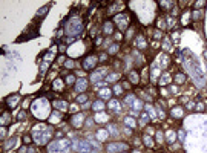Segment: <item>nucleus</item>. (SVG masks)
I'll list each match as a JSON object with an SVG mask.
<instances>
[{
	"label": "nucleus",
	"mask_w": 207,
	"mask_h": 153,
	"mask_svg": "<svg viewBox=\"0 0 207 153\" xmlns=\"http://www.w3.org/2000/svg\"><path fill=\"white\" fill-rule=\"evenodd\" d=\"M121 92H123V87H121L120 84H117V86H115V93H117V95H120Z\"/></svg>",
	"instance_id": "cd10ccee"
},
{
	"label": "nucleus",
	"mask_w": 207,
	"mask_h": 153,
	"mask_svg": "<svg viewBox=\"0 0 207 153\" xmlns=\"http://www.w3.org/2000/svg\"><path fill=\"white\" fill-rule=\"evenodd\" d=\"M154 37H155V38H160V37H161V32H160V31H156V32L154 34Z\"/></svg>",
	"instance_id": "58836bf2"
},
{
	"label": "nucleus",
	"mask_w": 207,
	"mask_h": 153,
	"mask_svg": "<svg viewBox=\"0 0 207 153\" xmlns=\"http://www.w3.org/2000/svg\"><path fill=\"white\" fill-rule=\"evenodd\" d=\"M65 83L67 84V86H69V84H74V83H75V76H74V75H67Z\"/></svg>",
	"instance_id": "4be33fe9"
},
{
	"label": "nucleus",
	"mask_w": 207,
	"mask_h": 153,
	"mask_svg": "<svg viewBox=\"0 0 207 153\" xmlns=\"http://www.w3.org/2000/svg\"><path fill=\"white\" fill-rule=\"evenodd\" d=\"M103 32H105L106 35L114 32V23H112V21H106V23L103 25Z\"/></svg>",
	"instance_id": "9d476101"
},
{
	"label": "nucleus",
	"mask_w": 207,
	"mask_h": 153,
	"mask_svg": "<svg viewBox=\"0 0 207 153\" xmlns=\"http://www.w3.org/2000/svg\"><path fill=\"white\" fill-rule=\"evenodd\" d=\"M66 103L65 101H55V103H54V106H55L57 107V109H61V110H66Z\"/></svg>",
	"instance_id": "aec40b11"
},
{
	"label": "nucleus",
	"mask_w": 207,
	"mask_h": 153,
	"mask_svg": "<svg viewBox=\"0 0 207 153\" xmlns=\"http://www.w3.org/2000/svg\"><path fill=\"white\" fill-rule=\"evenodd\" d=\"M178 136H179V139H184V132H183V130H179V132H178Z\"/></svg>",
	"instance_id": "4c0bfd02"
},
{
	"label": "nucleus",
	"mask_w": 207,
	"mask_h": 153,
	"mask_svg": "<svg viewBox=\"0 0 207 153\" xmlns=\"http://www.w3.org/2000/svg\"><path fill=\"white\" fill-rule=\"evenodd\" d=\"M92 109H95V110H101V109H105V106H103V103H101V101H95V103H94V106H92Z\"/></svg>",
	"instance_id": "412c9836"
},
{
	"label": "nucleus",
	"mask_w": 207,
	"mask_h": 153,
	"mask_svg": "<svg viewBox=\"0 0 207 153\" xmlns=\"http://www.w3.org/2000/svg\"><path fill=\"white\" fill-rule=\"evenodd\" d=\"M75 148L82 153H91L92 152V147L89 146L88 141H77L75 142Z\"/></svg>",
	"instance_id": "39448f33"
},
{
	"label": "nucleus",
	"mask_w": 207,
	"mask_h": 153,
	"mask_svg": "<svg viewBox=\"0 0 207 153\" xmlns=\"http://www.w3.org/2000/svg\"><path fill=\"white\" fill-rule=\"evenodd\" d=\"M46 129L49 127H45V125H37V127H34V139L37 141L38 144H46L48 139H49V133Z\"/></svg>",
	"instance_id": "7ed1b4c3"
},
{
	"label": "nucleus",
	"mask_w": 207,
	"mask_h": 153,
	"mask_svg": "<svg viewBox=\"0 0 207 153\" xmlns=\"http://www.w3.org/2000/svg\"><path fill=\"white\" fill-rule=\"evenodd\" d=\"M86 87H88V81L84 78H80L77 84H75V89H77V92H83V91H86Z\"/></svg>",
	"instance_id": "1a4fd4ad"
},
{
	"label": "nucleus",
	"mask_w": 207,
	"mask_h": 153,
	"mask_svg": "<svg viewBox=\"0 0 207 153\" xmlns=\"http://www.w3.org/2000/svg\"><path fill=\"white\" fill-rule=\"evenodd\" d=\"M146 110H147V112H149V116H150V118H152V119H154V118H156V116H155V110H154V109H152V107H150V106H146Z\"/></svg>",
	"instance_id": "b1692460"
},
{
	"label": "nucleus",
	"mask_w": 207,
	"mask_h": 153,
	"mask_svg": "<svg viewBox=\"0 0 207 153\" xmlns=\"http://www.w3.org/2000/svg\"><path fill=\"white\" fill-rule=\"evenodd\" d=\"M169 81H170V75H169V74H164L163 78L160 80V84H161V86H164V84H167Z\"/></svg>",
	"instance_id": "2eb2a0df"
},
{
	"label": "nucleus",
	"mask_w": 207,
	"mask_h": 153,
	"mask_svg": "<svg viewBox=\"0 0 207 153\" xmlns=\"http://www.w3.org/2000/svg\"><path fill=\"white\" fill-rule=\"evenodd\" d=\"M65 67H67V69H72V67H74V61H66V63H65Z\"/></svg>",
	"instance_id": "7c9ffc66"
},
{
	"label": "nucleus",
	"mask_w": 207,
	"mask_h": 153,
	"mask_svg": "<svg viewBox=\"0 0 207 153\" xmlns=\"http://www.w3.org/2000/svg\"><path fill=\"white\" fill-rule=\"evenodd\" d=\"M126 148H127V144H123V142H115V144H109V146H107V152L115 153V152L126 150Z\"/></svg>",
	"instance_id": "0eeeda50"
},
{
	"label": "nucleus",
	"mask_w": 207,
	"mask_h": 153,
	"mask_svg": "<svg viewBox=\"0 0 207 153\" xmlns=\"http://www.w3.org/2000/svg\"><path fill=\"white\" fill-rule=\"evenodd\" d=\"M32 113L35 115V118H38V119L48 118V115H49V103H48L46 100H43V98H40V100L34 101V104H32Z\"/></svg>",
	"instance_id": "f257e3e1"
},
{
	"label": "nucleus",
	"mask_w": 207,
	"mask_h": 153,
	"mask_svg": "<svg viewBox=\"0 0 207 153\" xmlns=\"http://www.w3.org/2000/svg\"><path fill=\"white\" fill-rule=\"evenodd\" d=\"M124 124H127L129 127H135V119L130 118V116H126V118H124Z\"/></svg>",
	"instance_id": "dca6fc26"
},
{
	"label": "nucleus",
	"mask_w": 207,
	"mask_h": 153,
	"mask_svg": "<svg viewBox=\"0 0 207 153\" xmlns=\"http://www.w3.org/2000/svg\"><path fill=\"white\" fill-rule=\"evenodd\" d=\"M126 101H127V103H132V101H135V97H134V95H129L127 98H126Z\"/></svg>",
	"instance_id": "c9c22d12"
},
{
	"label": "nucleus",
	"mask_w": 207,
	"mask_h": 153,
	"mask_svg": "<svg viewBox=\"0 0 207 153\" xmlns=\"http://www.w3.org/2000/svg\"><path fill=\"white\" fill-rule=\"evenodd\" d=\"M140 107H141V103L137 101V103H135V109H140Z\"/></svg>",
	"instance_id": "ea45409f"
},
{
	"label": "nucleus",
	"mask_w": 207,
	"mask_h": 153,
	"mask_svg": "<svg viewBox=\"0 0 207 153\" xmlns=\"http://www.w3.org/2000/svg\"><path fill=\"white\" fill-rule=\"evenodd\" d=\"M28 153H35V150H34V148H29V150H28Z\"/></svg>",
	"instance_id": "79ce46f5"
},
{
	"label": "nucleus",
	"mask_w": 207,
	"mask_h": 153,
	"mask_svg": "<svg viewBox=\"0 0 207 153\" xmlns=\"http://www.w3.org/2000/svg\"><path fill=\"white\" fill-rule=\"evenodd\" d=\"M98 93H100V97H101V98H111L112 91H111V89H101V91L98 92Z\"/></svg>",
	"instance_id": "ddd939ff"
},
{
	"label": "nucleus",
	"mask_w": 207,
	"mask_h": 153,
	"mask_svg": "<svg viewBox=\"0 0 207 153\" xmlns=\"http://www.w3.org/2000/svg\"><path fill=\"white\" fill-rule=\"evenodd\" d=\"M170 113H172V116H175V118H181L183 116V107H173V109L170 110Z\"/></svg>",
	"instance_id": "9b49d317"
},
{
	"label": "nucleus",
	"mask_w": 207,
	"mask_h": 153,
	"mask_svg": "<svg viewBox=\"0 0 207 153\" xmlns=\"http://www.w3.org/2000/svg\"><path fill=\"white\" fill-rule=\"evenodd\" d=\"M149 119H150V116H149V115H143V118H141V123L144 124V123H147V121H149Z\"/></svg>",
	"instance_id": "473e14b6"
},
{
	"label": "nucleus",
	"mask_w": 207,
	"mask_h": 153,
	"mask_svg": "<svg viewBox=\"0 0 207 153\" xmlns=\"http://www.w3.org/2000/svg\"><path fill=\"white\" fill-rule=\"evenodd\" d=\"M63 86H65V83H63L60 78H57L55 81H54V84H52V89H54V91H61Z\"/></svg>",
	"instance_id": "f8f14e48"
},
{
	"label": "nucleus",
	"mask_w": 207,
	"mask_h": 153,
	"mask_svg": "<svg viewBox=\"0 0 207 153\" xmlns=\"http://www.w3.org/2000/svg\"><path fill=\"white\" fill-rule=\"evenodd\" d=\"M20 101V93H12V95H9L6 98V106L9 107V109H14V107L19 104Z\"/></svg>",
	"instance_id": "423d86ee"
},
{
	"label": "nucleus",
	"mask_w": 207,
	"mask_h": 153,
	"mask_svg": "<svg viewBox=\"0 0 207 153\" xmlns=\"http://www.w3.org/2000/svg\"><path fill=\"white\" fill-rule=\"evenodd\" d=\"M204 57L207 58V49H206V52H204Z\"/></svg>",
	"instance_id": "37998d69"
},
{
	"label": "nucleus",
	"mask_w": 207,
	"mask_h": 153,
	"mask_svg": "<svg viewBox=\"0 0 207 153\" xmlns=\"http://www.w3.org/2000/svg\"><path fill=\"white\" fill-rule=\"evenodd\" d=\"M156 141H158V142H163V133H161V132L156 133Z\"/></svg>",
	"instance_id": "2f4dec72"
},
{
	"label": "nucleus",
	"mask_w": 207,
	"mask_h": 153,
	"mask_svg": "<svg viewBox=\"0 0 207 153\" xmlns=\"http://www.w3.org/2000/svg\"><path fill=\"white\" fill-rule=\"evenodd\" d=\"M118 48H120V46H118V44H114V46H111V49H109V52H111V54H114V52H117V51H118Z\"/></svg>",
	"instance_id": "c756f323"
},
{
	"label": "nucleus",
	"mask_w": 207,
	"mask_h": 153,
	"mask_svg": "<svg viewBox=\"0 0 207 153\" xmlns=\"http://www.w3.org/2000/svg\"><path fill=\"white\" fill-rule=\"evenodd\" d=\"M204 5H206V2H196V3H195V8H196V9H201Z\"/></svg>",
	"instance_id": "c85d7f7f"
},
{
	"label": "nucleus",
	"mask_w": 207,
	"mask_h": 153,
	"mask_svg": "<svg viewBox=\"0 0 207 153\" xmlns=\"http://www.w3.org/2000/svg\"><path fill=\"white\" fill-rule=\"evenodd\" d=\"M97 61H98L97 55H88V57L83 60V67H84L86 70H92L94 67L97 66Z\"/></svg>",
	"instance_id": "20e7f679"
},
{
	"label": "nucleus",
	"mask_w": 207,
	"mask_h": 153,
	"mask_svg": "<svg viewBox=\"0 0 207 153\" xmlns=\"http://www.w3.org/2000/svg\"><path fill=\"white\" fill-rule=\"evenodd\" d=\"M143 139H144V144H146V146H149V147L154 146V142H152L150 136H147V135H144V138H143Z\"/></svg>",
	"instance_id": "393cba45"
},
{
	"label": "nucleus",
	"mask_w": 207,
	"mask_h": 153,
	"mask_svg": "<svg viewBox=\"0 0 207 153\" xmlns=\"http://www.w3.org/2000/svg\"><path fill=\"white\" fill-rule=\"evenodd\" d=\"M23 142L25 144H31V136H25L23 138Z\"/></svg>",
	"instance_id": "e433bc0d"
},
{
	"label": "nucleus",
	"mask_w": 207,
	"mask_h": 153,
	"mask_svg": "<svg viewBox=\"0 0 207 153\" xmlns=\"http://www.w3.org/2000/svg\"><path fill=\"white\" fill-rule=\"evenodd\" d=\"M166 136H167V141H169V142H173V141H175V133L170 132V130L166 133Z\"/></svg>",
	"instance_id": "5701e85b"
},
{
	"label": "nucleus",
	"mask_w": 207,
	"mask_h": 153,
	"mask_svg": "<svg viewBox=\"0 0 207 153\" xmlns=\"http://www.w3.org/2000/svg\"><path fill=\"white\" fill-rule=\"evenodd\" d=\"M175 81H177L178 84H183L184 81H186V76H184L183 74H178L177 76H175Z\"/></svg>",
	"instance_id": "6ab92c4d"
},
{
	"label": "nucleus",
	"mask_w": 207,
	"mask_h": 153,
	"mask_svg": "<svg viewBox=\"0 0 207 153\" xmlns=\"http://www.w3.org/2000/svg\"><path fill=\"white\" fill-rule=\"evenodd\" d=\"M77 101H78V103H86V101H88V97H86V95H80V97L77 98Z\"/></svg>",
	"instance_id": "bb28decb"
},
{
	"label": "nucleus",
	"mask_w": 207,
	"mask_h": 153,
	"mask_svg": "<svg viewBox=\"0 0 207 153\" xmlns=\"http://www.w3.org/2000/svg\"><path fill=\"white\" fill-rule=\"evenodd\" d=\"M129 80H130V83H134V84H137L138 81H140V78H138V74H137V72H130Z\"/></svg>",
	"instance_id": "4468645a"
},
{
	"label": "nucleus",
	"mask_w": 207,
	"mask_h": 153,
	"mask_svg": "<svg viewBox=\"0 0 207 153\" xmlns=\"http://www.w3.org/2000/svg\"><path fill=\"white\" fill-rule=\"evenodd\" d=\"M117 78H118V74H111V75L106 76V81L107 83H114V81H117Z\"/></svg>",
	"instance_id": "f3484780"
},
{
	"label": "nucleus",
	"mask_w": 207,
	"mask_h": 153,
	"mask_svg": "<svg viewBox=\"0 0 207 153\" xmlns=\"http://www.w3.org/2000/svg\"><path fill=\"white\" fill-rule=\"evenodd\" d=\"M25 152H26V147H22L20 150H19V153H25Z\"/></svg>",
	"instance_id": "a19ab883"
},
{
	"label": "nucleus",
	"mask_w": 207,
	"mask_h": 153,
	"mask_svg": "<svg viewBox=\"0 0 207 153\" xmlns=\"http://www.w3.org/2000/svg\"><path fill=\"white\" fill-rule=\"evenodd\" d=\"M71 150V142L67 139H58V141H52L48 146L49 153H69Z\"/></svg>",
	"instance_id": "f03ea898"
},
{
	"label": "nucleus",
	"mask_w": 207,
	"mask_h": 153,
	"mask_svg": "<svg viewBox=\"0 0 207 153\" xmlns=\"http://www.w3.org/2000/svg\"><path fill=\"white\" fill-rule=\"evenodd\" d=\"M49 8H51V5H45V6L42 8V9H38V11H37V15H45V14H46V12L49 11Z\"/></svg>",
	"instance_id": "a211bd4d"
},
{
	"label": "nucleus",
	"mask_w": 207,
	"mask_h": 153,
	"mask_svg": "<svg viewBox=\"0 0 207 153\" xmlns=\"http://www.w3.org/2000/svg\"><path fill=\"white\" fill-rule=\"evenodd\" d=\"M146 46V44H144V42H143V38L140 37V38H138V48H144Z\"/></svg>",
	"instance_id": "72a5a7b5"
},
{
	"label": "nucleus",
	"mask_w": 207,
	"mask_h": 153,
	"mask_svg": "<svg viewBox=\"0 0 207 153\" xmlns=\"http://www.w3.org/2000/svg\"><path fill=\"white\" fill-rule=\"evenodd\" d=\"M201 15H202V14H201V12H200V11H196V12H195V11H193V19H200V17H201Z\"/></svg>",
	"instance_id": "f704fd0d"
},
{
	"label": "nucleus",
	"mask_w": 207,
	"mask_h": 153,
	"mask_svg": "<svg viewBox=\"0 0 207 153\" xmlns=\"http://www.w3.org/2000/svg\"><path fill=\"white\" fill-rule=\"evenodd\" d=\"M83 121H84V116H83L82 113H77V115H75L72 119H71V123H72V125H74V127H80Z\"/></svg>",
	"instance_id": "6e6552de"
},
{
	"label": "nucleus",
	"mask_w": 207,
	"mask_h": 153,
	"mask_svg": "<svg viewBox=\"0 0 207 153\" xmlns=\"http://www.w3.org/2000/svg\"><path fill=\"white\" fill-rule=\"evenodd\" d=\"M16 144H17V139L16 138H12V139H9V142H6V148H11V147H14L16 146Z\"/></svg>",
	"instance_id": "a878e982"
}]
</instances>
